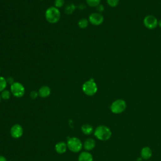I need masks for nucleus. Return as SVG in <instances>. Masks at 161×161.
<instances>
[{"mask_svg":"<svg viewBox=\"0 0 161 161\" xmlns=\"http://www.w3.org/2000/svg\"><path fill=\"white\" fill-rule=\"evenodd\" d=\"M67 148L72 152H78L81 150L82 148V143L76 137H72L69 138L67 143Z\"/></svg>","mask_w":161,"mask_h":161,"instance_id":"obj_4","label":"nucleus"},{"mask_svg":"<svg viewBox=\"0 0 161 161\" xmlns=\"http://www.w3.org/2000/svg\"><path fill=\"white\" fill-rule=\"evenodd\" d=\"M82 91L87 96H93L97 91V86L93 79L86 81L82 85Z\"/></svg>","mask_w":161,"mask_h":161,"instance_id":"obj_3","label":"nucleus"},{"mask_svg":"<svg viewBox=\"0 0 161 161\" xmlns=\"http://www.w3.org/2000/svg\"><path fill=\"white\" fill-rule=\"evenodd\" d=\"M119 0H107L108 4L111 7H115L118 5Z\"/></svg>","mask_w":161,"mask_h":161,"instance_id":"obj_22","label":"nucleus"},{"mask_svg":"<svg viewBox=\"0 0 161 161\" xmlns=\"http://www.w3.org/2000/svg\"><path fill=\"white\" fill-rule=\"evenodd\" d=\"M158 24L159 26L161 28V19L159 21V22H158Z\"/></svg>","mask_w":161,"mask_h":161,"instance_id":"obj_27","label":"nucleus"},{"mask_svg":"<svg viewBox=\"0 0 161 161\" xmlns=\"http://www.w3.org/2000/svg\"><path fill=\"white\" fill-rule=\"evenodd\" d=\"M97 11H98V12H99V13H101V12H102L103 10H104V6H103V5H101V4H99V5H98L97 6Z\"/></svg>","mask_w":161,"mask_h":161,"instance_id":"obj_24","label":"nucleus"},{"mask_svg":"<svg viewBox=\"0 0 161 161\" xmlns=\"http://www.w3.org/2000/svg\"><path fill=\"white\" fill-rule=\"evenodd\" d=\"M0 161H7V160L5 157L3 155H0Z\"/></svg>","mask_w":161,"mask_h":161,"instance_id":"obj_26","label":"nucleus"},{"mask_svg":"<svg viewBox=\"0 0 161 161\" xmlns=\"http://www.w3.org/2000/svg\"><path fill=\"white\" fill-rule=\"evenodd\" d=\"M78 161H93V157L89 152H82L79 155Z\"/></svg>","mask_w":161,"mask_h":161,"instance_id":"obj_11","label":"nucleus"},{"mask_svg":"<svg viewBox=\"0 0 161 161\" xmlns=\"http://www.w3.org/2000/svg\"><path fill=\"white\" fill-rule=\"evenodd\" d=\"M143 23L147 28L153 29L157 26L158 21L155 16L152 15H148L144 18Z\"/></svg>","mask_w":161,"mask_h":161,"instance_id":"obj_7","label":"nucleus"},{"mask_svg":"<svg viewBox=\"0 0 161 161\" xmlns=\"http://www.w3.org/2000/svg\"><path fill=\"white\" fill-rule=\"evenodd\" d=\"M95 145H96V142L94 139L87 138L85 140L83 146L86 150H91L94 148Z\"/></svg>","mask_w":161,"mask_h":161,"instance_id":"obj_14","label":"nucleus"},{"mask_svg":"<svg viewBox=\"0 0 161 161\" xmlns=\"http://www.w3.org/2000/svg\"><path fill=\"white\" fill-rule=\"evenodd\" d=\"M152 155V150L148 147H145L141 150V157L143 159L147 160L150 158Z\"/></svg>","mask_w":161,"mask_h":161,"instance_id":"obj_13","label":"nucleus"},{"mask_svg":"<svg viewBox=\"0 0 161 161\" xmlns=\"http://www.w3.org/2000/svg\"><path fill=\"white\" fill-rule=\"evenodd\" d=\"M95 136L100 140L106 141L110 138L111 136V130L105 125L98 126L94 131Z\"/></svg>","mask_w":161,"mask_h":161,"instance_id":"obj_2","label":"nucleus"},{"mask_svg":"<svg viewBox=\"0 0 161 161\" xmlns=\"http://www.w3.org/2000/svg\"><path fill=\"white\" fill-rule=\"evenodd\" d=\"M10 89L11 94L16 97H22L25 92V87L23 86V84L18 82H14L11 85Z\"/></svg>","mask_w":161,"mask_h":161,"instance_id":"obj_6","label":"nucleus"},{"mask_svg":"<svg viewBox=\"0 0 161 161\" xmlns=\"http://www.w3.org/2000/svg\"><path fill=\"white\" fill-rule=\"evenodd\" d=\"M38 95V92H37V91H32L30 92V97H31V99H36V98L37 97Z\"/></svg>","mask_w":161,"mask_h":161,"instance_id":"obj_23","label":"nucleus"},{"mask_svg":"<svg viewBox=\"0 0 161 161\" xmlns=\"http://www.w3.org/2000/svg\"><path fill=\"white\" fill-rule=\"evenodd\" d=\"M75 9V4L73 3H69L65 8V12L66 14H70L74 11Z\"/></svg>","mask_w":161,"mask_h":161,"instance_id":"obj_16","label":"nucleus"},{"mask_svg":"<svg viewBox=\"0 0 161 161\" xmlns=\"http://www.w3.org/2000/svg\"><path fill=\"white\" fill-rule=\"evenodd\" d=\"M45 18L50 23H56L60 18V12L59 9L54 6L48 8L45 11Z\"/></svg>","mask_w":161,"mask_h":161,"instance_id":"obj_1","label":"nucleus"},{"mask_svg":"<svg viewBox=\"0 0 161 161\" xmlns=\"http://www.w3.org/2000/svg\"><path fill=\"white\" fill-rule=\"evenodd\" d=\"M1 94H0V102H1Z\"/></svg>","mask_w":161,"mask_h":161,"instance_id":"obj_28","label":"nucleus"},{"mask_svg":"<svg viewBox=\"0 0 161 161\" xmlns=\"http://www.w3.org/2000/svg\"><path fill=\"white\" fill-rule=\"evenodd\" d=\"M81 131L85 135H90L93 131V127L89 124H85L82 126Z\"/></svg>","mask_w":161,"mask_h":161,"instance_id":"obj_15","label":"nucleus"},{"mask_svg":"<svg viewBox=\"0 0 161 161\" xmlns=\"http://www.w3.org/2000/svg\"><path fill=\"white\" fill-rule=\"evenodd\" d=\"M104 21V18L101 13H93L89 15V21L94 25H99Z\"/></svg>","mask_w":161,"mask_h":161,"instance_id":"obj_8","label":"nucleus"},{"mask_svg":"<svg viewBox=\"0 0 161 161\" xmlns=\"http://www.w3.org/2000/svg\"><path fill=\"white\" fill-rule=\"evenodd\" d=\"M7 84H8L7 79H5L4 77L0 76V92L5 90L7 86Z\"/></svg>","mask_w":161,"mask_h":161,"instance_id":"obj_18","label":"nucleus"},{"mask_svg":"<svg viewBox=\"0 0 161 161\" xmlns=\"http://www.w3.org/2000/svg\"><path fill=\"white\" fill-rule=\"evenodd\" d=\"M7 82H8V83H9L11 85L14 82L13 81V79L12 77H9V78H8Z\"/></svg>","mask_w":161,"mask_h":161,"instance_id":"obj_25","label":"nucleus"},{"mask_svg":"<svg viewBox=\"0 0 161 161\" xmlns=\"http://www.w3.org/2000/svg\"><path fill=\"white\" fill-rule=\"evenodd\" d=\"M89 24V21L86 18H82L78 21V26L81 29H84L87 27Z\"/></svg>","mask_w":161,"mask_h":161,"instance_id":"obj_17","label":"nucleus"},{"mask_svg":"<svg viewBox=\"0 0 161 161\" xmlns=\"http://www.w3.org/2000/svg\"><path fill=\"white\" fill-rule=\"evenodd\" d=\"M11 92L9 91L8 90H4L1 92V98L4 99V100H7V99H9L11 97Z\"/></svg>","mask_w":161,"mask_h":161,"instance_id":"obj_19","label":"nucleus"},{"mask_svg":"<svg viewBox=\"0 0 161 161\" xmlns=\"http://www.w3.org/2000/svg\"><path fill=\"white\" fill-rule=\"evenodd\" d=\"M65 3V0H55V7L58 8H62Z\"/></svg>","mask_w":161,"mask_h":161,"instance_id":"obj_21","label":"nucleus"},{"mask_svg":"<svg viewBox=\"0 0 161 161\" xmlns=\"http://www.w3.org/2000/svg\"><path fill=\"white\" fill-rule=\"evenodd\" d=\"M50 93H51L50 88L47 86H43L38 90V95L43 98L49 96Z\"/></svg>","mask_w":161,"mask_h":161,"instance_id":"obj_10","label":"nucleus"},{"mask_svg":"<svg viewBox=\"0 0 161 161\" xmlns=\"http://www.w3.org/2000/svg\"><path fill=\"white\" fill-rule=\"evenodd\" d=\"M126 108V102L123 99H117L114 101L111 105L110 109L112 113L114 114H119L123 112Z\"/></svg>","mask_w":161,"mask_h":161,"instance_id":"obj_5","label":"nucleus"},{"mask_svg":"<svg viewBox=\"0 0 161 161\" xmlns=\"http://www.w3.org/2000/svg\"><path fill=\"white\" fill-rule=\"evenodd\" d=\"M101 0H86L87 4L91 7H97L99 5Z\"/></svg>","mask_w":161,"mask_h":161,"instance_id":"obj_20","label":"nucleus"},{"mask_svg":"<svg viewBox=\"0 0 161 161\" xmlns=\"http://www.w3.org/2000/svg\"><path fill=\"white\" fill-rule=\"evenodd\" d=\"M41 1H42V0H41Z\"/></svg>","mask_w":161,"mask_h":161,"instance_id":"obj_30","label":"nucleus"},{"mask_svg":"<svg viewBox=\"0 0 161 161\" xmlns=\"http://www.w3.org/2000/svg\"><path fill=\"white\" fill-rule=\"evenodd\" d=\"M10 133L12 137L14 138H20L23 133V130L22 126L20 125L16 124L13 125L10 130Z\"/></svg>","mask_w":161,"mask_h":161,"instance_id":"obj_9","label":"nucleus"},{"mask_svg":"<svg viewBox=\"0 0 161 161\" xmlns=\"http://www.w3.org/2000/svg\"><path fill=\"white\" fill-rule=\"evenodd\" d=\"M0 72H1V69H0Z\"/></svg>","mask_w":161,"mask_h":161,"instance_id":"obj_29","label":"nucleus"},{"mask_svg":"<svg viewBox=\"0 0 161 161\" xmlns=\"http://www.w3.org/2000/svg\"><path fill=\"white\" fill-rule=\"evenodd\" d=\"M67 148V145L64 142H58L55 146V151L60 154L64 153L66 152Z\"/></svg>","mask_w":161,"mask_h":161,"instance_id":"obj_12","label":"nucleus"}]
</instances>
